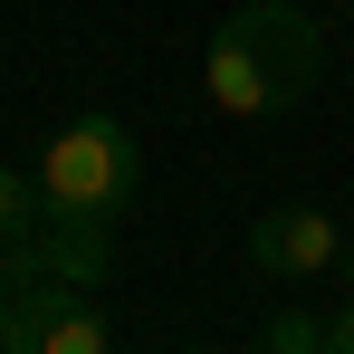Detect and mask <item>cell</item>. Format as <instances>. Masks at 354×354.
Returning a JSON list of instances; mask_svg holds the SVG:
<instances>
[{
	"mask_svg": "<svg viewBox=\"0 0 354 354\" xmlns=\"http://www.w3.org/2000/svg\"><path fill=\"white\" fill-rule=\"evenodd\" d=\"M39 192H48V221H58V249H48V268L77 278V288H96L106 278V230H115L124 211H134V192H144V153H134V134L115 115H77L39 153Z\"/></svg>",
	"mask_w": 354,
	"mask_h": 354,
	"instance_id": "6da1fadb",
	"label": "cell"
},
{
	"mask_svg": "<svg viewBox=\"0 0 354 354\" xmlns=\"http://www.w3.org/2000/svg\"><path fill=\"white\" fill-rule=\"evenodd\" d=\"M316 67H326L316 19H306L297 0H249V10H230V19H221L201 86H211V106H221V115L259 124V115H288L297 96L316 86Z\"/></svg>",
	"mask_w": 354,
	"mask_h": 354,
	"instance_id": "7a4b0ae2",
	"label": "cell"
},
{
	"mask_svg": "<svg viewBox=\"0 0 354 354\" xmlns=\"http://www.w3.org/2000/svg\"><path fill=\"white\" fill-rule=\"evenodd\" d=\"M10 354H106V306L77 278L10 288Z\"/></svg>",
	"mask_w": 354,
	"mask_h": 354,
	"instance_id": "3957f363",
	"label": "cell"
},
{
	"mask_svg": "<svg viewBox=\"0 0 354 354\" xmlns=\"http://www.w3.org/2000/svg\"><path fill=\"white\" fill-rule=\"evenodd\" d=\"M249 259H259L268 278H326V268L345 259V230H335L326 211H259V221H249Z\"/></svg>",
	"mask_w": 354,
	"mask_h": 354,
	"instance_id": "277c9868",
	"label": "cell"
},
{
	"mask_svg": "<svg viewBox=\"0 0 354 354\" xmlns=\"http://www.w3.org/2000/svg\"><path fill=\"white\" fill-rule=\"evenodd\" d=\"M48 249H58V221H48L39 173H10L0 163V259L10 268H48Z\"/></svg>",
	"mask_w": 354,
	"mask_h": 354,
	"instance_id": "5b68a950",
	"label": "cell"
},
{
	"mask_svg": "<svg viewBox=\"0 0 354 354\" xmlns=\"http://www.w3.org/2000/svg\"><path fill=\"white\" fill-rule=\"evenodd\" d=\"M268 354H326V326L316 316H278L268 326Z\"/></svg>",
	"mask_w": 354,
	"mask_h": 354,
	"instance_id": "8992f818",
	"label": "cell"
},
{
	"mask_svg": "<svg viewBox=\"0 0 354 354\" xmlns=\"http://www.w3.org/2000/svg\"><path fill=\"white\" fill-rule=\"evenodd\" d=\"M326 354H354V297L335 306V316H326Z\"/></svg>",
	"mask_w": 354,
	"mask_h": 354,
	"instance_id": "52a82bcc",
	"label": "cell"
},
{
	"mask_svg": "<svg viewBox=\"0 0 354 354\" xmlns=\"http://www.w3.org/2000/svg\"><path fill=\"white\" fill-rule=\"evenodd\" d=\"M0 354H10V268H0Z\"/></svg>",
	"mask_w": 354,
	"mask_h": 354,
	"instance_id": "ba28073f",
	"label": "cell"
}]
</instances>
